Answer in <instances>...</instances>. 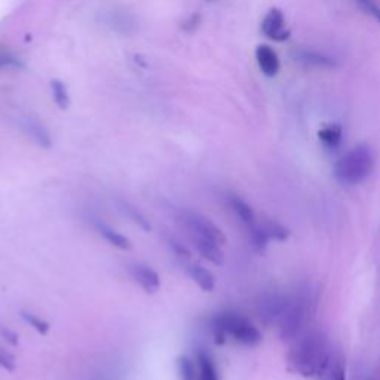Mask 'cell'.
I'll use <instances>...</instances> for the list:
<instances>
[{"label": "cell", "instance_id": "21", "mask_svg": "<svg viewBox=\"0 0 380 380\" xmlns=\"http://www.w3.org/2000/svg\"><path fill=\"white\" fill-rule=\"evenodd\" d=\"M0 367L5 368L6 372H14L17 368L15 357L11 352H8L2 346H0Z\"/></svg>", "mask_w": 380, "mask_h": 380}, {"label": "cell", "instance_id": "25", "mask_svg": "<svg viewBox=\"0 0 380 380\" xmlns=\"http://www.w3.org/2000/svg\"><path fill=\"white\" fill-rule=\"evenodd\" d=\"M0 336H2L6 342L12 346H18V343H19V336L11 328H6V327L0 328Z\"/></svg>", "mask_w": 380, "mask_h": 380}, {"label": "cell", "instance_id": "1", "mask_svg": "<svg viewBox=\"0 0 380 380\" xmlns=\"http://www.w3.org/2000/svg\"><path fill=\"white\" fill-rule=\"evenodd\" d=\"M333 359L327 339L321 333H309L296 340L287 355V364L293 373L321 379Z\"/></svg>", "mask_w": 380, "mask_h": 380}, {"label": "cell", "instance_id": "12", "mask_svg": "<svg viewBox=\"0 0 380 380\" xmlns=\"http://www.w3.org/2000/svg\"><path fill=\"white\" fill-rule=\"evenodd\" d=\"M95 226H97V231L99 232V235H102L110 245H113V247H116L119 249H125V251H128V249L133 248L131 239L126 238L121 232H117L116 229L110 227L104 222H99V220H97Z\"/></svg>", "mask_w": 380, "mask_h": 380}, {"label": "cell", "instance_id": "24", "mask_svg": "<svg viewBox=\"0 0 380 380\" xmlns=\"http://www.w3.org/2000/svg\"><path fill=\"white\" fill-rule=\"evenodd\" d=\"M5 67H19V61L12 54L0 49V68H5Z\"/></svg>", "mask_w": 380, "mask_h": 380}, {"label": "cell", "instance_id": "10", "mask_svg": "<svg viewBox=\"0 0 380 380\" xmlns=\"http://www.w3.org/2000/svg\"><path fill=\"white\" fill-rule=\"evenodd\" d=\"M256 58H257V64L262 70L263 75L274 77L279 72V59L276 53L271 46L267 45H260L256 49Z\"/></svg>", "mask_w": 380, "mask_h": 380}, {"label": "cell", "instance_id": "8", "mask_svg": "<svg viewBox=\"0 0 380 380\" xmlns=\"http://www.w3.org/2000/svg\"><path fill=\"white\" fill-rule=\"evenodd\" d=\"M293 58L298 63H303L307 66H315V67H336L337 61L327 54H323L319 51H314V49H303L298 48L293 51Z\"/></svg>", "mask_w": 380, "mask_h": 380}, {"label": "cell", "instance_id": "20", "mask_svg": "<svg viewBox=\"0 0 380 380\" xmlns=\"http://www.w3.org/2000/svg\"><path fill=\"white\" fill-rule=\"evenodd\" d=\"M53 91H54V98L55 103L61 107L66 108L68 106V95H67V89L61 82H53Z\"/></svg>", "mask_w": 380, "mask_h": 380}, {"label": "cell", "instance_id": "16", "mask_svg": "<svg viewBox=\"0 0 380 380\" xmlns=\"http://www.w3.org/2000/svg\"><path fill=\"white\" fill-rule=\"evenodd\" d=\"M119 208H121V211L129 218L133 220V222L143 229V231L146 232H150V229H152V226H150L149 220L146 218V216L140 211L138 208H135L133 204H129L126 201H119Z\"/></svg>", "mask_w": 380, "mask_h": 380}, {"label": "cell", "instance_id": "19", "mask_svg": "<svg viewBox=\"0 0 380 380\" xmlns=\"http://www.w3.org/2000/svg\"><path fill=\"white\" fill-rule=\"evenodd\" d=\"M321 379L323 380H346V372H345L343 364L333 359L332 365L328 367L325 374Z\"/></svg>", "mask_w": 380, "mask_h": 380}, {"label": "cell", "instance_id": "11", "mask_svg": "<svg viewBox=\"0 0 380 380\" xmlns=\"http://www.w3.org/2000/svg\"><path fill=\"white\" fill-rule=\"evenodd\" d=\"M227 204L229 207L232 208V211L235 213V216L241 220V223L248 229H251L256 223H257V217L253 211V208L249 207L244 199H241L239 196L236 195H229L227 196Z\"/></svg>", "mask_w": 380, "mask_h": 380}, {"label": "cell", "instance_id": "6", "mask_svg": "<svg viewBox=\"0 0 380 380\" xmlns=\"http://www.w3.org/2000/svg\"><path fill=\"white\" fill-rule=\"evenodd\" d=\"M262 33L275 42H285L292 32L285 26V17L281 9L272 8L262 21Z\"/></svg>", "mask_w": 380, "mask_h": 380}, {"label": "cell", "instance_id": "3", "mask_svg": "<svg viewBox=\"0 0 380 380\" xmlns=\"http://www.w3.org/2000/svg\"><path fill=\"white\" fill-rule=\"evenodd\" d=\"M374 167V156L372 149L359 144L349 150L334 165V177L345 186H357L363 183Z\"/></svg>", "mask_w": 380, "mask_h": 380}, {"label": "cell", "instance_id": "9", "mask_svg": "<svg viewBox=\"0 0 380 380\" xmlns=\"http://www.w3.org/2000/svg\"><path fill=\"white\" fill-rule=\"evenodd\" d=\"M192 241L199 251V254H201L205 260H208V262H211L217 266L223 265L225 256L222 251V245H218L217 243L211 241V239L204 238V236H192Z\"/></svg>", "mask_w": 380, "mask_h": 380}, {"label": "cell", "instance_id": "15", "mask_svg": "<svg viewBox=\"0 0 380 380\" xmlns=\"http://www.w3.org/2000/svg\"><path fill=\"white\" fill-rule=\"evenodd\" d=\"M319 142L324 144L327 149H336L342 143L343 138V129L339 124H330L318 131Z\"/></svg>", "mask_w": 380, "mask_h": 380}, {"label": "cell", "instance_id": "18", "mask_svg": "<svg viewBox=\"0 0 380 380\" xmlns=\"http://www.w3.org/2000/svg\"><path fill=\"white\" fill-rule=\"evenodd\" d=\"M21 316H23L24 321H26L30 327H33L39 334L45 336V334L49 333V328H51V325H49V323H46L45 319L39 318L37 315L30 314V312H21Z\"/></svg>", "mask_w": 380, "mask_h": 380}, {"label": "cell", "instance_id": "22", "mask_svg": "<svg viewBox=\"0 0 380 380\" xmlns=\"http://www.w3.org/2000/svg\"><path fill=\"white\" fill-rule=\"evenodd\" d=\"M359 8L368 15H372L376 21L380 24V6H377L373 0H358Z\"/></svg>", "mask_w": 380, "mask_h": 380}, {"label": "cell", "instance_id": "13", "mask_svg": "<svg viewBox=\"0 0 380 380\" xmlns=\"http://www.w3.org/2000/svg\"><path fill=\"white\" fill-rule=\"evenodd\" d=\"M196 365L199 380H220V374L213 357L204 349L196 352Z\"/></svg>", "mask_w": 380, "mask_h": 380}, {"label": "cell", "instance_id": "4", "mask_svg": "<svg viewBox=\"0 0 380 380\" xmlns=\"http://www.w3.org/2000/svg\"><path fill=\"white\" fill-rule=\"evenodd\" d=\"M311 300L302 296L285 297V302L283 306L281 315L276 323L283 339H294L298 336L300 330L305 325L307 315H309V303Z\"/></svg>", "mask_w": 380, "mask_h": 380}, {"label": "cell", "instance_id": "14", "mask_svg": "<svg viewBox=\"0 0 380 380\" xmlns=\"http://www.w3.org/2000/svg\"><path fill=\"white\" fill-rule=\"evenodd\" d=\"M189 276L193 279V283L202 289L205 293H211L214 292L216 288V278L214 275L205 269L201 265H190V267H187Z\"/></svg>", "mask_w": 380, "mask_h": 380}, {"label": "cell", "instance_id": "7", "mask_svg": "<svg viewBox=\"0 0 380 380\" xmlns=\"http://www.w3.org/2000/svg\"><path fill=\"white\" fill-rule=\"evenodd\" d=\"M131 274L135 281L140 284L147 294H156L161 288V276L158 275L155 269L147 265L137 263L131 267Z\"/></svg>", "mask_w": 380, "mask_h": 380}, {"label": "cell", "instance_id": "2", "mask_svg": "<svg viewBox=\"0 0 380 380\" xmlns=\"http://www.w3.org/2000/svg\"><path fill=\"white\" fill-rule=\"evenodd\" d=\"M211 330L217 345H225L229 339L244 346H257L262 342V333L244 315L232 311L216 314L211 318Z\"/></svg>", "mask_w": 380, "mask_h": 380}, {"label": "cell", "instance_id": "23", "mask_svg": "<svg viewBox=\"0 0 380 380\" xmlns=\"http://www.w3.org/2000/svg\"><path fill=\"white\" fill-rule=\"evenodd\" d=\"M169 247H171V249L174 251V254L182 258V260H190V257H192V254H190V251L187 249V247H184V244L175 241V239H171L169 241Z\"/></svg>", "mask_w": 380, "mask_h": 380}, {"label": "cell", "instance_id": "17", "mask_svg": "<svg viewBox=\"0 0 380 380\" xmlns=\"http://www.w3.org/2000/svg\"><path fill=\"white\" fill-rule=\"evenodd\" d=\"M178 373L182 380H199L198 365L192 358L182 355L178 358Z\"/></svg>", "mask_w": 380, "mask_h": 380}, {"label": "cell", "instance_id": "5", "mask_svg": "<svg viewBox=\"0 0 380 380\" xmlns=\"http://www.w3.org/2000/svg\"><path fill=\"white\" fill-rule=\"evenodd\" d=\"M178 220L183 223L192 236H204L211 239L218 245L226 244V236L222 232V229L217 227L211 220L202 216L201 213L192 211V209H180Z\"/></svg>", "mask_w": 380, "mask_h": 380}]
</instances>
